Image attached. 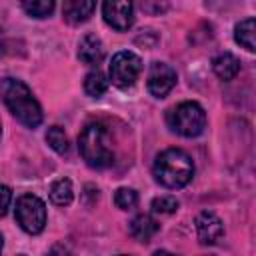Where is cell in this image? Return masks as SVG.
Segmentation results:
<instances>
[{
    "label": "cell",
    "mask_w": 256,
    "mask_h": 256,
    "mask_svg": "<svg viewBox=\"0 0 256 256\" xmlns=\"http://www.w3.org/2000/svg\"><path fill=\"white\" fill-rule=\"evenodd\" d=\"M102 16L108 26L124 32L134 24V6L128 0H108L102 4Z\"/></svg>",
    "instance_id": "7"
},
{
    "label": "cell",
    "mask_w": 256,
    "mask_h": 256,
    "mask_svg": "<svg viewBox=\"0 0 256 256\" xmlns=\"http://www.w3.org/2000/svg\"><path fill=\"white\" fill-rule=\"evenodd\" d=\"M212 70L220 80H232L240 72V60L230 52H222L212 60Z\"/></svg>",
    "instance_id": "13"
},
{
    "label": "cell",
    "mask_w": 256,
    "mask_h": 256,
    "mask_svg": "<svg viewBox=\"0 0 256 256\" xmlns=\"http://www.w3.org/2000/svg\"><path fill=\"white\" fill-rule=\"evenodd\" d=\"M46 142L50 144V148L58 154H66L70 144H68V136L60 126H50L46 132Z\"/></svg>",
    "instance_id": "17"
},
{
    "label": "cell",
    "mask_w": 256,
    "mask_h": 256,
    "mask_svg": "<svg viewBox=\"0 0 256 256\" xmlns=\"http://www.w3.org/2000/svg\"><path fill=\"white\" fill-rule=\"evenodd\" d=\"M18 256H26V254H18Z\"/></svg>",
    "instance_id": "26"
},
{
    "label": "cell",
    "mask_w": 256,
    "mask_h": 256,
    "mask_svg": "<svg viewBox=\"0 0 256 256\" xmlns=\"http://www.w3.org/2000/svg\"><path fill=\"white\" fill-rule=\"evenodd\" d=\"M94 10L96 2L92 0H68L62 6V16L68 24H82L92 16Z\"/></svg>",
    "instance_id": "10"
},
{
    "label": "cell",
    "mask_w": 256,
    "mask_h": 256,
    "mask_svg": "<svg viewBox=\"0 0 256 256\" xmlns=\"http://www.w3.org/2000/svg\"><path fill=\"white\" fill-rule=\"evenodd\" d=\"M0 252H2V236H0Z\"/></svg>",
    "instance_id": "24"
},
{
    "label": "cell",
    "mask_w": 256,
    "mask_h": 256,
    "mask_svg": "<svg viewBox=\"0 0 256 256\" xmlns=\"http://www.w3.org/2000/svg\"><path fill=\"white\" fill-rule=\"evenodd\" d=\"M10 202H12V190H10L8 186L0 184V216H4V214H6V210H8Z\"/></svg>",
    "instance_id": "21"
},
{
    "label": "cell",
    "mask_w": 256,
    "mask_h": 256,
    "mask_svg": "<svg viewBox=\"0 0 256 256\" xmlns=\"http://www.w3.org/2000/svg\"><path fill=\"white\" fill-rule=\"evenodd\" d=\"M74 198V188L68 178H58L50 186V200L56 206H68Z\"/></svg>",
    "instance_id": "15"
},
{
    "label": "cell",
    "mask_w": 256,
    "mask_h": 256,
    "mask_svg": "<svg viewBox=\"0 0 256 256\" xmlns=\"http://www.w3.org/2000/svg\"><path fill=\"white\" fill-rule=\"evenodd\" d=\"M114 202L120 210H132L138 204V194L132 188H118L114 194Z\"/></svg>",
    "instance_id": "19"
},
{
    "label": "cell",
    "mask_w": 256,
    "mask_h": 256,
    "mask_svg": "<svg viewBox=\"0 0 256 256\" xmlns=\"http://www.w3.org/2000/svg\"><path fill=\"white\" fill-rule=\"evenodd\" d=\"M22 8L32 18H46L54 12L56 4L52 0H32V2H22Z\"/></svg>",
    "instance_id": "18"
},
{
    "label": "cell",
    "mask_w": 256,
    "mask_h": 256,
    "mask_svg": "<svg viewBox=\"0 0 256 256\" xmlns=\"http://www.w3.org/2000/svg\"><path fill=\"white\" fill-rule=\"evenodd\" d=\"M16 220L28 234H40L46 226V204L34 194H22L16 200Z\"/></svg>",
    "instance_id": "5"
},
{
    "label": "cell",
    "mask_w": 256,
    "mask_h": 256,
    "mask_svg": "<svg viewBox=\"0 0 256 256\" xmlns=\"http://www.w3.org/2000/svg\"><path fill=\"white\" fill-rule=\"evenodd\" d=\"M2 100L18 122L28 128H36L42 122V108L34 98L32 90L16 78H4L0 84Z\"/></svg>",
    "instance_id": "1"
},
{
    "label": "cell",
    "mask_w": 256,
    "mask_h": 256,
    "mask_svg": "<svg viewBox=\"0 0 256 256\" xmlns=\"http://www.w3.org/2000/svg\"><path fill=\"white\" fill-rule=\"evenodd\" d=\"M152 210L156 214H172L178 210V200L174 196H158L152 200Z\"/></svg>",
    "instance_id": "20"
},
{
    "label": "cell",
    "mask_w": 256,
    "mask_h": 256,
    "mask_svg": "<svg viewBox=\"0 0 256 256\" xmlns=\"http://www.w3.org/2000/svg\"><path fill=\"white\" fill-rule=\"evenodd\" d=\"M254 32H256V20L254 18H246V20H242V22L236 24V28H234V40L240 46H244L248 52H254L256 50Z\"/></svg>",
    "instance_id": "14"
},
{
    "label": "cell",
    "mask_w": 256,
    "mask_h": 256,
    "mask_svg": "<svg viewBox=\"0 0 256 256\" xmlns=\"http://www.w3.org/2000/svg\"><path fill=\"white\" fill-rule=\"evenodd\" d=\"M152 256H176V254H172V252H166V250H156Z\"/></svg>",
    "instance_id": "23"
},
{
    "label": "cell",
    "mask_w": 256,
    "mask_h": 256,
    "mask_svg": "<svg viewBox=\"0 0 256 256\" xmlns=\"http://www.w3.org/2000/svg\"><path fill=\"white\" fill-rule=\"evenodd\" d=\"M78 58L84 64H98L104 58V44L98 36L86 34L78 44Z\"/></svg>",
    "instance_id": "11"
},
{
    "label": "cell",
    "mask_w": 256,
    "mask_h": 256,
    "mask_svg": "<svg viewBox=\"0 0 256 256\" xmlns=\"http://www.w3.org/2000/svg\"><path fill=\"white\" fill-rule=\"evenodd\" d=\"M160 230V224L150 214H138L130 222V234L138 242H150V238Z\"/></svg>",
    "instance_id": "12"
},
{
    "label": "cell",
    "mask_w": 256,
    "mask_h": 256,
    "mask_svg": "<svg viewBox=\"0 0 256 256\" xmlns=\"http://www.w3.org/2000/svg\"><path fill=\"white\" fill-rule=\"evenodd\" d=\"M166 120L172 132L186 138L200 136L206 128V112L198 102H180L168 112Z\"/></svg>",
    "instance_id": "4"
},
{
    "label": "cell",
    "mask_w": 256,
    "mask_h": 256,
    "mask_svg": "<svg viewBox=\"0 0 256 256\" xmlns=\"http://www.w3.org/2000/svg\"><path fill=\"white\" fill-rule=\"evenodd\" d=\"M194 224H196V236L204 246H212L224 236V224L214 212H208V210L200 212Z\"/></svg>",
    "instance_id": "9"
},
{
    "label": "cell",
    "mask_w": 256,
    "mask_h": 256,
    "mask_svg": "<svg viewBox=\"0 0 256 256\" xmlns=\"http://www.w3.org/2000/svg\"><path fill=\"white\" fill-rule=\"evenodd\" d=\"M140 72H142V60L138 54H134L130 50H122L112 56L108 74H110V80L114 86L130 88L138 80Z\"/></svg>",
    "instance_id": "6"
},
{
    "label": "cell",
    "mask_w": 256,
    "mask_h": 256,
    "mask_svg": "<svg viewBox=\"0 0 256 256\" xmlns=\"http://www.w3.org/2000/svg\"><path fill=\"white\" fill-rule=\"evenodd\" d=\"M154 178L166 188H182L194 176L192 158L180 148H168L160 152L154 160Z\"/></svg>",
    "instance_id": "2"
},
{
    "label": "cell",
    "mask_w": 256,
    "mask_h": 256,
    "mask_svg": "<svg viewBox=\"0 0 256 256\" xmlns=\"http://www.w3.org/2000/svg\"><path fill=\"white\" fill-rule=\"evenodd\" d=\"M176 70L166 62H154L148 72V92L156 98H164L174 86H176Z\"/></svg>",
    "instance_id": "8"
},
{
    "label": "cell",
    "mask_w": 256,
    "mask_h": 256,
    "mask_svg": "<svg viewBox=\"0 0 256 256\" xmlns=\"http://www.w3.org/2000/svg\"><path fill=\"white\" fill-rule=\"evenodd\" d=\"M108 90V80L100 70H92L84 78V92L90 98H100Z\"/></svg>",
    "instance_id": "16"
},
{
    "label": "cell",
    "mask_w": 256,
    "mask_h": 256,
    "mask_svg": "<svg viewBox=\"0 0 256 256\" xmlns=\"http://www.w3.org/2000/svg\"><path fill=\"white\" fill-rule=\"evenodd\" d=\"M48 256H70V254H68V250H66L64 246H54V248L48 252Z\"/></svg>",
    "instance_id": "22"
},
{
    "label": "cell",
    "mask_w": 256,
    "mask_h": 256,
    "mask_svg": "<svg viewBox=\"0 0 256 256\" xmlns=\"http://www.w3.org/2000/svg\"><path fill=\"white\" fill-rule=\"evenodd\" d=\"M0 134H2V124H0Z\"/></svg>",
    "instance_id": "25"
},
{
    "label": "cell",
    "mask_w": 256,
    "mask_h": 256,
    "mask_svg": "<svg viewBox=\"0 0 256 256\" xmlns=\"http://www.w3.org/2000/svg\"><path fill=\"white\" fill-rule=\"evenodd\" d=\"M78 148H80L84 162L90 168L102 170L114 162V150L110 146L108 132L98 122H92L82 130V134L78 138Z\"/></svg>",
    "instance_id": "3"
}]
</instances>
